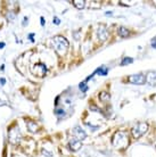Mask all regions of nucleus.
I'll return each instance as SVG.
<instances>
[{
  "mask_svg": "<svg viewBox=\"0 0 156 157\" xmlns=\"http://www.w3.org/2000/svg\"><path fill=\"white\" fill-rule=\"evenodd\" d=\"M0 70H1V71H4V70H5V65H1V67H0Z\"/></svg>",
  "mask_w": 156,
  "mask_h": 157,
  "instance_id": "cd10ccee",
  "label": "nucleus"
},
{
  "mask_svg": "<svg viewBox=\"0 0 156 157\" xmlns=\"http://www.w3.org/2000/svg\"><path fill=\"white\" fill-rule=\"evenodd\" d=\"M133 62V59L131 57H125L123 60L121 62V65L122 66H124V65H128V64H131Z\"/></svg>",
  "mask_w": 156,
  "mask_h": 157,
  "instance_id": "dca6fc26",
  "label": "nucleus"
},
{
  "mask_svg": "<svg viewBox=\"0 0 156 157\" xmlns=\"http://www.w3.org/2000/svg\"><path fill=\"white\" fill-rule=\"evenodd\" d=\"M107 36H108V32H107L105 26L102 25V26L99 28V30H98V38L102 40V41H105V40L107 39Z\"/></svg>",
  "mask_w": 156,
  "mask_h": 157,
  "instance_id": "1a4fd4ad",
  "label": "nucleus"
},
{
  "mask_svg": "<svg viewBox=\"0 0 156 157\" xmlns=\"http://www.w3.org/2000/svg\"><path fill=\"white\" fill-rule=\"evenodd\" d=\"M26 21H27V18L25 17V18H24V23H23V25H26Z\"/></svg>",
  "mask_w": 156,
  "mask_h": 157,
  "instance_id": "bb28decb",
  "label": "nucleus"
},
{
  "mask_svg": "<svg viewBox=\"0 0 156 157\" xmlns=\"http://www.w3.org/2000/svg\"><path fill=\"white\" fill-rule=\"evenodd\" d=\"M99 99H100L102 101H107V100L111 99V94H107V92H105V91H103V92L99 94Z\"/></svg>",
  "mask_w": 156,
  "mask_h": 157,
  "instance_id": "4468645a",
  "label": "nucleus"
},
{
  "mask_svg": "<svg viewBox=\"0 0 156 157\" xmlns=\"http://www.w3.org/2000/svg\"><path fill=\"white\" fill-rule=\"evenodd\" d=\"M8 138H9V141L16 145V144H18L21 141V139H22V134H21V131H20V128L17 125H14L12 126L9 131H8Z\"/></svg>",
  "mask_w": 156,
  "mask_h": 157,
  "instance_id": "7ed1b4c3",
  "label": "nucleus"
},
{
  "mask_svg": "<svg viewBox=\"0 0 156 157\" xmlns=\"http://www.w3.org/2000/svg\"><path fill=\"white\" fill-rule=\"evenodd\" d=\"M40 20H41V25H45V18H43V17H41Z\"/></svg>",
  "mask_w": 156,
  "mask_h": 157,
  "instance_id": "5701e85b",
  "label": "nucleus"
},
{
  "mask_svg": "<svg viewBox=\"0 0 156 157\" xmlns=\"http://www.w3.org/2000/svg\"><path fill=\"white\" fill-rule=\"evenodd\" d=\"M72 133H73L75 139H78L79 141H82V140H84L87 138L86 131L82 129L81 126H74L73 130H72Z\"/></svg>",
  "mask_w": 156,
  "mask_h": 157,
  "instance_id": "39448f33",
  "label": "nucleus"
},
{
  "mask_svg": "<svg viewBox=\"0 0 156 157\" xmlns=\"http://www.w3.org/2000/svg\"><path fill=\"white\" fill-rule=\"evenodd\" d=\"M68 146H70L71 150H73V151H78V150L81 148L82 141H79L78 139L73 138V139H71V140H70V142H68Z\"/></svg>",
  "mask_w": 156,
  "mask_h": 157,
  "instance_id": "6e6552de",
  "label": "nucleus"
},
{
  "mask_svg": "<svg viewBox=\"0 0 156 157\" xmlns=\"http://www.w3.org/2000/svg\"><path fill=\"white\" fill-rule=\"evenodd\" d=\"M79 88H80V90H82L83 92H86V91L88 90V86H86V83H84V82L80 83V86H79Z\"/></svg>",
  "mask_w": 156,
  "mask_h": 157,
  "instance_id": "a211bd4d",
  "label": "nucleus"
},
{
  "mask_svg": "<svg viewBox=\"0 0 156 157\" xmlns=\"http://www.w3.org/2000/svg\"><path fill=\"white\" fill-rule=\"evenodd\" d=\"M147 130H148V124L146 122H139V123H137L136 125L132 128L131 133H132L133 138L138 139V138L142 137L147 132Z\"/></svg>",
  "mask_w": 156,
  "mask_h": 157,
  "instance_id": "f03ea898",
  "label": "nucleus"
},
{
  "mask_svg": "<svg viewBox=\"0 0 156 157\" xmlns=\"http://www.w3.org/2000/svg\"><path fill=\"white\" fill-rule=\"evenodd\" d=\"M54 24H56V25H59V24H60V21H59V18H57V17H54Z\"/></svg>",
  "mask_w": 156,
  "mask_h": 157,
  "instance_id": "aec40b11",
  "label": "nucleus"
},
{
  "mask_svg": "<svg viewBox=\"0 0 156 157\" xmlns=\"http://www.w3.org/2000/svg\"><path fill=\"white\" fill-rule=\"evenodd\" d=\"M30 39H31V41H34V40H33V36H34V34H33V33H31V34H30Z\"/></svg>",
  "mask_w": 156,
  "mask_h": 157,
  "instance_id": "4be33fe9",
  "label": "nucleus"
},
{
  "mask_svg": "<svg viewBox=\"0 0 156 157\" xmlns=\"http://www.w3.org/2000/svg\"><path fill=\"white\" fill-rule=\"evenodd\" d=\"M32 72H33L34 74H38V75H40V76H43L45 73L47 72V67H46V65H43V64H41V63L37 64V65L33 66Z\"/></svg>",
  "mask_w": 156,
  "mask_h": 157,
  "instance_id": "0eeeda50",
  "label": "nucleus"
},
{
  "mask_svg": "<svg viewBox=\"0 0 156 157\" xmlns=\"http://www.w3.org/2000/svg\"><path fill=\"white\" fill-rule=\"evenodd\" d=\"M114 137L119 138V142H116V144L114 145L115 147H119V148H125V147H127V145L129 144V141H128V138H127V134L123 133V132H116Z\"/></svg>",
  "mask_w": 156,
  "mask_h": 157,
  "instance_id": "20e7f679",
  "label": "nucleus"
},
{
  "mask_svg": "<svg viewBox=\"0 0 156 157\" xmlns=\"http://www.w3.org/2000/svg\"><path fill=\"white\" fill-rule=\"evenodd\" d=\"M154 40H155V39H154ZM152 47H153V48H156V40L152 43Z\"/></svg>",
  "mask_w": 156,
  "mask_h": 157,
  "instance_id": "b1692460",
  "label": "nucleus"
},
{
  "mask_svg": "<svg viewBox=\"0 0 156 157\" xmlns=\"http://www.w3.org/2000/svg\"><path fill=\"white\" fill-rule=\"evenodd\" d=\"M14 157H20V156H14Z\"/></svg>",
  "mask_w": 156,
  "mask_h": 157,
  "instance_id": "c85d7f7f",
  "label": "nucleus"
},
{
  "mask_svg": "<svg viewBox=\"0 0 156 157\" xmlns=\"http://www.w3.org/2000/svg\"><path fill=\"white\" fill-rule=\"evenodd\" d=\"M128 81L130 83H133V84H144V83H146V76L142 74H133L130 75Z\"/></svg>",
  "mask_w": 156,
  "mask_h": 157,
  "instance_id": "423d86ee",
  "label": "nucleus"
},
{
  "mask_svg": "<svg viewBox=\"0 0 156 157\" xmlns=\"http://www.w3.org/2000/svg\"><path fill=\"white\" fill-rule=\"evenodd\" d=\"M120 4L123 5V6H132V5L136 4V1H120Z\"/></svg>",
  "mask_w": 156,
  "mask_h": 157,
  "instance_id": "f3484780",
  "label": "nucleus"
},
{
  "mask_svg": "<svg viewBox=\"0 0 156 157\" xmlns=\"http://www.w3.org/2000/svg\"><path fill=\"white\" fill-rule=\"evenodd\" d=\"M55 113H56V115H57V116H59V117H60L62 115H64V113H65V112H64L63 109H59V108H57V109L55 110Z\"/></svg>",
  "mask_w": 156,
  "mask_h": 157,
  "instance_id": "6ab92c4d",
  "label": "nucleus"
},
{
  "mask_svg": "<svg viewBox=\"0 0 156 157\" xmlns=\"http://www.w3.org/2000/svg\"><path fill=\"white\" fill-rule=\"evenodd\" d=\"M73 5L76 8H79V9H82L86 6V1L84 0H73Z\"/></svg>",
  "mask_w": 156,
  "mask_h": 157,
  "instance_id": "ddd939ff",
  "label": "nucleus"
},
{
  "mask_svg": "<svg viewBox=\"0 0 156 157\" xmlns=\"http://www.w3.org/2000/svg\"><path fill=\"white\" fill-rule=\"evenodd\" d=\"M0 83H1L2 86H5V84H6V80H5L4 78H0Z\"/></svg>",
  "mask_w": 156,
  "mask_h": 157,
  "instance_id": "412c9836",
  "label": "nucleus"
},
{
  "mask_svg": "<svg viewBox=\"0 0 156 157\" xmlns=\"http://www.w3.org/2000/svg\"><path fill=\"white\" fill-rule=\"evenodd\" d=\"M146 82H148L149 84H156V73L155 72H149L147 76H146Z\"/></svg>",
  "mask_w": 156,
  "mask_h": 157,
  "instance_id": "9d476101",
  "label": "nucleus"
},
{
  "mask_svg": "<svg viewBox=\"0 0 156 157\" xmlns=\"http://www.w3.org/2000/svg\"><path fill=\"white\" fill-rule=\"evenodd\" d=\"M107 72H108V70H107V67H105V66H102V67H99L97 71H95L94 73L95 74H100V75H106L107 74Z\"/></svg>",
  "mask_w": 156,
  "mask_h": 157,
  "instance_id": "2eb2a0df",
  "label": "nucleus"
},
{
  "mask_svg": "<svg viewBox=\"0 0 156 157\" xmlns=\"http://www.w3.org/2000/svg\"><path fill=\"white\" fill-rule=\"evenodd\" d=\"M106 16H108V15H112V12H106V14H105Z\"/></svg>",
  "mask_w": 156,
  "mask_h": 157,
  "instance_id": "a878e982",
  "label": "nucleus"
},
{
  "mask_svg": "<svg viewBox=\"0 0 156 157\" xmlns=\"http://www.w3.org/2000/svg\"><path fill=\"white\" fill-rule=\"evenodd\" d=\"M117 33H119V36H121V38H127V36H129V30L127 28H124V26H120L119 28V30H117Z\"/></svg>",
  "mask_w": 156,
  "mask_h": 157,
  "instance_id": "9b49d317",
  "label": "nucleus"
},
{
  "mask_svg": "<svg viewBox=\"0 0 156 157\" xmlns=\"http://www.w3.org/2000/svg\"><path fill=\"white\" fill-rule=\"evenodd\" d=\"M5 47V43L4 42H0V48H4Z\"/></svg>",
  "mask_w": 156,
  "mask_h": 157,
  "instance_id": "393cba45",
  "label": "nucleus"
},
{
  "mask_svg": "<svg viewBox=\"0 0 156 157\" xmlns=\"http://www.w3.org/2000/svg\"><path fill=\"white\" fill-rule=\"evenodd\" d=\"M27 125V129H29V131H31L32 133H34V132H37V130H38V125H37V123H34V122H27L26 123Z\"/></svg>",
  "mask_w": 156,
  "mask_h": 157,
  "instance_id": "f8f14e48",
  "label": "nucleus"
},
{
  "mask_svg": "<svg viewBox=\"0 0 156 157\" xmlns=\"http://www.w3.org/2000/svg\"><path fill=\"white\" fill-rule=\"evenodd\" d=\"M53 46H54L55 51H56L59 56H64V55H66L67 50H68L70 43H68L66 38H64V36H57L53 39Z\"/></svg>",
  "mask_w": 156,
  "mask_h": 157,
  "instance_id": "f257e3e1",
  "label": "nucleus"
}]
</instances>
